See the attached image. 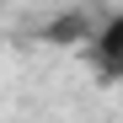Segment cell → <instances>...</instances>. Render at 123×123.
Wrapping results in <instances>:
<instances>
[{"label":"cell","mask_w":123,"mask_h":123,"mask_svg":"<svg viewBox=\"0 0 123 123\" xmlns=\"http://www.w3.org/2000/svg\"><path fill=\"white\" fill-rule=\"evenodd\" d=\"M86 64L96 70V80H118L123 75V11H112L102 27H91V37H86Z\"/></svg>","instance_id":"cell-1"},{"label":"cell","mask_w":123,"mask_h":123,"mask_svg":"<svg viewBox=\"0 0 123 123\" xmlns=\"http://www.w3.org/2000/svg\"><path fill=\"white\" fill-rule=\"evenodd\" d=\"M86 32V22H80V16H70V22H59V27H48V43H75V37ZM91 37V32H86Z\"/></svg>","instance_id":"cell-2"}]
</instances>
